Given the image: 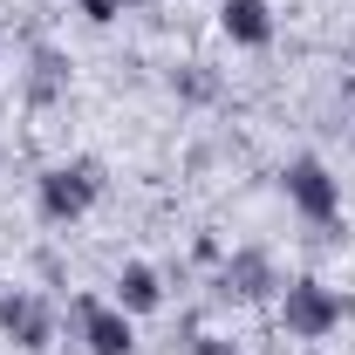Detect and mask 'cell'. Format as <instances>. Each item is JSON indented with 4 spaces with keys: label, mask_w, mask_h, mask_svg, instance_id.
<instances>
[{
    "label": "cell",
    "mask_w": 355,
    "mask_h": 355,
    "mask_svg": "<svg viewBox=\"0 0 355 355\" xmlns=\"http://www.w3.org/2000/svg\"><path fill=\"white\" fill-rule=\"evenodd\" d=\"M69 321H76V342L89 355H130L137 349V328L116 301H96V294H76L69 301Z\"/></svg>",
    "instance_id": "obj_4"
},
{
    "label": "cell",
    "mask_w": 355,
    "mask_h": 355,
    "mask_svg": "<svg viewBox=\"0 0 355 355\" xmlns=\"http://www.w3.org/2000/svg\"><path fill=\"white\" fill-rule=\"evenodd\" d=\"M76 7H83L89 21H116V14H123V0H76Z\"/></svg>",
    "instance_id": "obj_11"
},
{
    "label": "cell",
    "mask_w": 355,
    "mask_h": 355,
    "mask_svg": "<svg viewBox=\"0 0 355 355\" xmlns=\"http://www.w3.org/2000/svg\"><path fill=\"white\" fill-rule=\"evenodd\" d=\"M110 301L130 314V321H137V314H157V308H164V280H157V266L130 260L123 273H116V294H110Z\"/></svg>",
    "instance_id": "obj_7"
},
{
    "label": "cell",
    "mask_w": 355,
    "mask_h": 355,
    "mask_svg": "<svg viewBox=\"0 0 355 355\" xmlns=\"http://www.w3.org/2000/svg\"><path fill=\"white\" fill-rule=\"evenodd\" d=\"M219 28H225L232 48H266V42H273V7H266V0H225Z\"/></svg>",
    "instance_id": "obj_6"
},
{
    "label": "cell",
    "mask_w": 355,
    "mask_h": 355,
    "mask_svg": "<svg viewBox=\"0 0 355 355\" xmlns=\"http://www.w3.org/2000/svg\"><path fill=\"white\" fill-rule=\"evenodd\" d=\"M96 198H103V171H96L89 157H76V164H48V171L35 178V212H42L48 225L89 219Z\"/></svg>",
    "instance_id": "obj_1"
},
{
    "label": "cell",
    "mask_w": 355,
    "mask_h": 355,
    "mask_svg": "<svg viewBox=\"0 0 355 355\" xmlns=\"http://www.w3.org/2000/svg\"><path fill=\"white\" fill-rule=\"evenodd\" d=\"M280 280H273V260H266L260 246H246V253H232L225 260V294H239V301H260V294H273Z\"/></svg>",
    "instance_id": "obj_8"
},
{
    "label": "cell",
    "mask_w": 355,
    "mask_h": 355,
    "mask_svg": "<svg viewBox=\"0 0 355 355\" xmlns=\"http://www.w3.org/2000/svg\"><path fill=\"white\" fill-rule=\"evenodd\" d=\"M342 314H349V301H342L328 280H314V273H301V280H287V287H280V321H287V335H301V342L335 335V328H342Z\"/></svg>",
    "instance_id": "obj_2"
},
{
    "label": "cell",
    "mask_w": 355,
    "mask_h": 355,
    "mask_svg": "<svg viewBox=\"0 0 355 355\" xmlns=\"http://www.w3.org/2000/svg\"><path fill=\"white\" fill-rule=\"evenodd\" d=\"M191 355H246V349L225 342V335H191Z\"/></svg>",
    "instance_id": "obj_10"
},
{
    "label": "cell",
    "mask_w": 355,
    "mask_h": 355,
    "mask_svg": "<svg viewBox=\"0 0 355 355\" xmlns=\"http://www.w3.org/2000/svg\"><path fill=\"white\" fill-rule=\"evenodd\" d=\"M280 184H287V205L308 225H342V178L328 171L321 157H294L280 171Z\"/></svg>",
    "instance_id": "obj_3"
},
{
    "label": "cell",
    "mask_w": 355,
    "mask_h": 355,
    "mask_svg": "<svg viewBox=\"0 0 355 355\" xmlns=\"http://www.w3.org/2000/svg\"><path fill=\"white\" fill-rule=\"evenodd\" d=\"M62 83H69L62 55H55V48H35V83H28V96H35V103H48V96H55Z\"/></svg>",
    "instance_id": "obj_9"
},
{
    "label": "cell",
    "mask_w": 355,
    "mask_h": 355,
    "mask_svg": "<svg viewBox=\"0 0 355 355\" xmlns=\"http://www.w3.org/2000/svg\"><path fill=\"white\" fill-rule=\"evenodd\" d=\"M0 335L14 342L21 355H42L48 342H55V308H48L42 294H0Z\"/></svg>",
    "instance_id": "obj_5"
},
{
    "label": "cell",
    "mask_w": 355,
    "mask_h": 355,
    "mask_svg": "<svg viewBox=\"0 0 355 355\" xmlns=\"http://www.w3.org/2000/svg\"><path fill=\"white\" fill-rule=\"evenodd\" d=\"M349 96H355V89H349Z\"/></svg>",
    "instance_id": "obj_12"
}]
</instances>
